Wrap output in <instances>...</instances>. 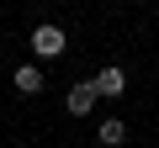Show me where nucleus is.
Masks as SVG:
<instances>
[{
	"label": "nucleus",
	"mask_w": 159,
	"mask_h": 148,
	"mask_svg": "<svg viewBox=\"0 0 159 148\" xmlns=\"http://www.w3.org/2000/svg\"><path fill=\"white\" fill-rule=\"evenodd\" d=\"M96 101H101V95H96V80H80V85H69V101H64V106H69L74 116H90Z\"/></svg>",
	"instance_id": "2"
},
{
	"label": "nucleus",
	"mask_w": 159,
	"mask_h": 148,
	"mask_svg": "<svg viewBox=\"0 0 159 148\" xmlns=\"http://www.w3.org/2000/svg\"><path fill=\"white\" fill-rule=\"evenodd\" d=\"M96 95H101V101H117V95H127V74H122L117 63H106V69L96 74Z\"/></svg>",
	"instance_id": "3"
},
{
	"label": "nucleus",
	"mask_w": 159,
	"mask_h": 148,
	"mask_svg": "<svg viewBox=\"0 0 159 148\" xmlns=\"http://www.w3.org/2000/svg\"><path fill=\"white\" fill-rule=\"evenodd\" d=\"M64 48H69V37H64V27H53V21H43V27L32 32V53H37V58H58Z\"/></svg>",
	"instance_id": "1"
},
{
	"label": "nucleus",
	"mask_w": 159,
	"mask_h": 148,
	"mask_svg": "<svg viewBox=\"0 0 159 148\" xmlns=\"http://www.w3.org/2000/svg\"><path fill=\"white\" fill-rule=\"evenodd\" d=\"M96 132H101V143H111V148H122V143H127V122H122V116H106Z\"/></svg>",
	"instance_id": "5"
},
{
	"label": "nucleus",
	"mask_w": 159,
	"mask_h": 148,
	"mask_svg": "<svg viewBox=\"0 0 159 148\" xmlns=\"http://www.w3.org/2000/svg\"><path fill=\"white\" fill-rule=\"evenodd\" d=\"M11 85H16L21 95H37V90H43V69H32V63H21V69L11 74Z\"/></svg>",
	"instance_id": "4"
}]
</instances>
